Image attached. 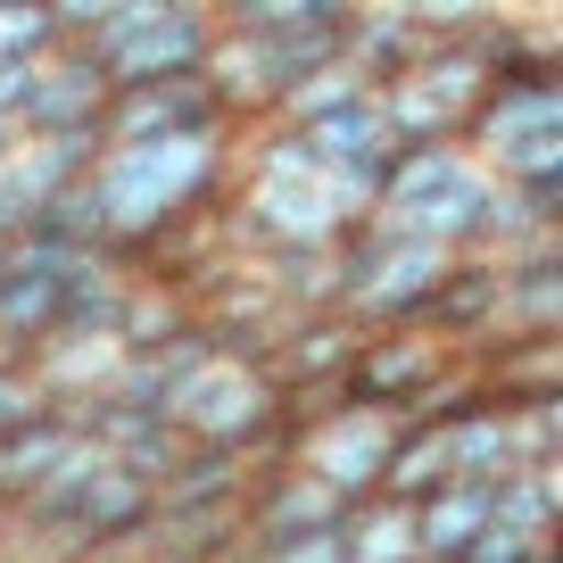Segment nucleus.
Wrapping results in <instances>:
<instances>
[{"instance_id": "f257e3e1", "label": "nucleus", "mask_w": 563, "mask_h": 563, "mask_svg": "<svg viewBox=\"0 0 563 563\" xmlns=\"http://www.w3.org/2000/svg\"><path fill=\"white\" fill-rule=\"evenodd\" d=\"M489 199H497V183L464 150H398L382 175V224L398 241L448 249V257H481Z\"/></svg>"}, {"instance_id": "f03ea898", "label": "nucleus", "mask_w": 563, "mask_h": 563, "mask_svg": "<svg viewBox=\"0 0 563 563\" xmlns=\"http://www.w3.org/2000/svg\"><path fill=\"white\" fill-rule=\"evenodd\" d=\"M216 51V9H191V0H117V25L91 42L108 91H166L208 75Z\"/></svg>"}, {"instance_id": "7ed1b4c3", "label": "nucleus", "mask_w": 563, "mask_h": 563, "mask_svg": "<svg viewBox=\"0 0 563 563\" xmlns=\"http://www.w3.org/2000/svg\"><path fill=\"white\" fill-rule=\"evenodd\" d=\"M398 440H406V422L365 415V406H340V415H323L316 431L290 440V464L316 473L340 506H365V497L382 489V464H389V448H398Z\"/></svg>"}, {"instance_id": "20e7f679", "label": "nucleus", "mask_w": 563, "mask_h": 563, "mask_svg": "<svg viewBox=\"0 0 563 563\" xmlns=\"http://www.w3.org/2000/svg\"><path fill=\"white\" fill-rule=\"evenodd\" d=\"M448 265H456L448 249H422V241H398V232H389V249L373 257V274L340 299V323H349V332H415L422 307H431V290L448 282Z\"/></svg>"}, {"instance_id": "39448f33", "label": "nucleus", "mask_w": 563, "mask_h": 563, "mask_svg": "<svg viewBox=\"0 0 563 563\" xmlns=\"http://www.w3.org/2000/svg\"><path fill=\"white\" fill-rule=\"evenodd\" d=\"M448 365H456V356H448L431 332H365V340H356L349 382H340V406H365V415L406 422V406L440 382Z\"/></svg>"}, {"instance_id": "423d86ee", "label": "nucleus", "mask_w": 563, "mask_h": 563, "mask_svg": "<svg viewBox=\"0 0 563 563\" xmlns=\"http://www.w3.org/2000/svg\"><path fill=\"white\" fill-rule=\"evenodd\" d=\"M108 75L91 51H51L34 75V108H25V141H67V133H100L108 124Z\"/></svg>"}, {"instance_id": "0eeeda50", "label": "nucleus", "mask_w": 563, "mask_h": 563, "mask_svg": "<svg viewBox=\"0 0 563 563\" xmlns=\"http://www.w3.org/2000/svg\"><path fill=\"white\" fill-rule=\"evenodd\" d=\"M249 481H257V464L216 456V448H183V464L158 481V530L224 522V514H241V506H249Z\"/></svg>"}, {"instance_id": "6e6552de", "label": "nucleus", "mask_w": 563, "mask_h": 563, "mask_svg": "<svg viewBox=\"0 0 563 563\" xmlns=\"http://www.w3.org/2000/svg\"><path fill=\"white\" fill-rule=\"evenodd\" d=\"M497 332L506 340H555L563 332V249L530 241L497 265Z\"/></svg>"}, {"instance_id": "1a4fd4ad", "label": "nucleus", "mask_w": 563, "mask_h": 563, "mask_svg": "<svg viewBox=\"0 0 563 563\" xmlns=\"http://www.w3.org/2000/svg\"><path fill=\"white\" fill-rule=\"evenodd\" d=\"M75 448H84V431H75L67 415L34 422V431H18V440H0V522L34 506V497L75 464Z\"/></svg>"}, {"instance_id": "9d476101", "label": "nucleus", "mask_w": 563, "mask_h": 563, "mask_svg": "<svg viewBox=\"0 0 563 563\" xmlns=\"http://www.w3.org/2000/svg\"><path fill=\"white\" fill-rule=\"evenodd\" d=\"M481 530H489V481H448L415 506V563H464Z\"/></svg>"}, {"instance_id": "9b49d317", "label": "nucleus", "mask_w": 563, "mask_h": 563, "mask_svg": "<svg viewBox=\"0 0 563 563\" xmlns=\"http://www.w3.org/2000/svg\"><path fill=\"white\" fill-rule=\"evenodd\" d=\"M191 332H199V307L183 299V290H166V282H150V274L124 290V307H117V349L124 356H166Z\"/></svg>"}, {"instance_id": "f8f14e48", "label": "nucleus", "mask_w": 563, "mask_h": 563, "mask_svg": "<svg viewBox=\"0 0 563 563\" xmlns=\"http://www.w3.org/2000/svg\"><path fill=\"white\" fill-rule=\"evenodd\" d=\"M489 522L514 530V539L555 547V522H563V473H555V464H539V473H497V481H489Z\"/></svg>"}, {"instance_id": "ddd939ff", "label": "nucleus", "mask_w": 563, "mask_h": 563, "mask_svg": "<svg viewBox=\"0 0 563 563\" xmlns=\"http://www.w3.org/2000/svg\"><path fill=\"white\" fill-rule=\"evenodd\" d=\"M340 563H415V506H389V497L349 506L340 514Z\"/></svg>"}, {"instance_id": "4468645a", "label": "nucleus", "mask_w": 563, "mask_h": 563, "mask_svg": "<svg viewBox=\"0 0 563 563\" xmlns=\"http://www.w3.org/2000/svg\"><path fill=\"white\" fill-rule=\"evenodd\" d=\"M448 448H440V431H406L398 448H389V464H382V489L373 497H389V506H422V497H440L448 489Z\"/></svg>"}, {"instance_id": "2eb2a0df", "label": "nucleus", "mask_w": 563, "mask_h": 563, "mask_svg": "<svg viewBox=\"0 0 563 563\" xmlns=\"http://www.w3.org/2000/svg\"><path fill=\"white\" fill-rule=\"evenodd\" d=\"M440 448H448V473H456V481H497V473H514V464H506V415H489V406L456 415V422L440 431Z\"/></svg>"}, {"instance_id": "dca6fc26", "label": "nucleus", "mask_w": 563, "mask_h": 563, "mask_svg": "<svg viewBox=\"0 0 563 563\" xmlns=\"http://www.w3.org/2000/svg\"><path fill=\"white\" fill-rule=\"evenodd\" d=\"M51 51H58V18L42 9V0L0 9V67H42Z\"/></svg>"}, {"instance_id": "f3484780", "label": "nucleus", "mask_w": 563, "mask_h": 563, "mask_svg": "<svg viewBox=\"0 0 563 563\" xmlns=\"http://www.w3.org/2000/svg\"><path fill=\"white\" fill-rule=\"evenodd\" d=\"M51 415H58V398L34 382V365H0V440H18V431H34Z\"/></svg>"}, {"instance_id": "a211bd4d", "label": "nucleus", "mask_w": 563, "mask_h": 563, "mask_svg": "<svg viewBox=\"0 0 563 563\" xmlns=\"http://www.w3.org/2000/svg\"><path fill=\"white\" fill-rule=\"evenodd\" d=\"M0 563H18V555H9V547H0Z\"/></svg>"}, {"instance_id": "6ab92c4d", "label": "nucleus", "mask_w": 563, "mask_h": 563, "mask_svg": "<svg viewBox=\"0 0 563 563\" xmlns=\"http://www.w3.org/2000/svg\"><path fill=\"white\" fill-rule=\"evenodd\" d=\"M539 563H555V547H547V555H539Z\"/></svg>"}, {"instance_id": "aec40b11", "label": "nucleus", "mask_w": 563, "mask_h": 563, "mask_svg": "<svg viewBox=\"0 0 563 563\" xmlns=\"http://www.w3.org/2000/svg\"><path fill=\"white\" fill-rule=\"evenodd\" d=\"M0 257H9V249H0Z\"/></svg>"}]
</instances>
